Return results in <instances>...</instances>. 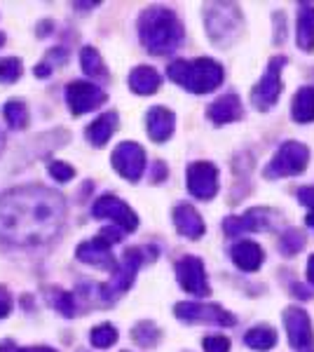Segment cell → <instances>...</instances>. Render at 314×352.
Listing matches in <instances>:
<instances>
[{
    "instance_id": "2e32d148",
    "label": "cell",
    "mask_w": 314,
    "mask_h": 352,
    "mask_svg": "<svg viewBox=\"0 0 314 352\" xmlns=\"http://www.w3.org/2000/svg\"><path fill=\"white\" fill-rule=\"evenodd\" d=\"M76 256H78V261H82V263H87V265H94V268H104V270L117 268V261L111 254V247L101 242L99 237L80 244L76 249Z\"/></svg>"
},
{
    "instance_id": "5bb4252c",
    "label": "cell",
    "mask_w": 314,
    "mask_h": 352,
    "mask_svg": "<svg viewBox=\"0 0 314 352\" xmlns=\"http://www.w3.org/2000/svg\"><path fill=\"white\" fill-rule=\"evenodd\" d=\"M188 190L197 200H211L218 192V167L211 162H192L188 167Z\"/></svg>"
},
{
    "instance_id": "e575fe53",
    "label": "cell",
    "mask_w": 314,
    "mask_h": 352,
    "mask_svg": "<svg viewBox=\"0 0 314 352\" xmlns=\"http://www.w3.org/2000/svg\"><path fill=\"white\" fill-rule=\"evenodd\" d=\"M10 312H12V296H10L8 287L0 285V320H5Z\"/></svg>"
},
{
    "instance_id": "74e56055",
    "label": "cell",
    "mask_w": 314,
    "mask_h": 352,
    "mask_svg": "<svg viewBox=\"0 0 314 352\" xmlns=\"http://www.w3.org/2000/svg\"><path fill=\"white\" fill-rule=\"evenodd\" d=\"M153 181H155V184H159V181H164L167 179V164H164L162 160H157L155 164H153Z\"/></svg>"
},
{
    "instance_id": "8d00e7d4",
    "label": "cell",
    "mask_w": 314,
    "mask_h": 352,
    "mask_svg": "<svg viewBox=\"0 0 314 352\" xmlns=\"http://www.w3.org/2000/svg\"><path fill=\"white\" fill-rule=\"evenodd\" d=\"M298 202L310 207V214H314V186H305V188H298Z\"/></svg>"
},
{
    "instance_id": "484cf974",
    "label": "cell",
    "mask_w": 314,
    "mask_h": 352,
    "mask_svg": "<svg viewBox=\"0 0 314 352\" xmlns=\"http://www.w3.org/2000/svg\"><path fill=\"white\" fill-rule=\"evenodd\" d=\"M80 64H82V71L87 73L89 78H94V80H106L108 78L104 59H101V54L96 52L94 47H89V45L82 47V52H80Z\"/></svg>"
},
{
    "instance_id": "6da1fadb",
    "label": "cell",
    "mask_w": 314,
    "mask_h": 352,
    "mask_svg": "<svg viewBox=\"0 0 314 352\" xmlns=\"http://www.w3.org/2000/svg\"><path fill=\"white\" fill-rule=\"evenodd\" d=\"M66 217L61 195L43 186H24L0 200V237L14 247H38L59 232Z\"/></svg>"
},
{
    "instance_id": "603a6c76",
    "label": "cell",
    "mask_w": 314,
    "mask_h": 352,
    "mask_svg": "<svg viewBox=\"0 0 314 352\" xmlns=\"http://www.w3.org/2000/svg\"><path fill=\"white\" fill-rule=\"evenodd\" d=\"M295 41L302 52H314V8L312 5H302V12L298 14V24H295Z\"/></svg>"
},
{
    "instance_id": "e0dca14e",
    "label": "cell",
    "mask_w": 314,
    "mask_h": 352,
    "mask_svg": "<svg viewBox=\"0 0 314 352\" xmlns=\"http://www.w3.org/2000/svg\"><path fill=\"white\" fill-rule=\"evenodd\" d=\"M176 127V116L164 106H155L146 113V129L148 136H150L155 144H164V141L171 139Z\"/></svg>"
},
{
    "instance_id": "ac0fdd59",
    "label": "cell",
    "mask_w": 314,
    "mask_h": 352,
    "mask_svg": "<svg viewBox=\"0 0 314 352\" xmlns=\"http://www.w3.org/2000/svg\"><path fill=\"white\" fill-rule=\"evenodd\" d=\"M244 116V109H242V101L235 92H227L218 96L214 104H209L207 109V118L214 124H227V122H235V120H242Z\"/></svg>"
},
{
    "instance_id": "836d02e7",
    "label": "cell",
    "mask_w": 314,
    "mask_h": 352,
    "mask_svg": "<svg viewBox=\"0 0 314 352\" xmlns=\"http://www.w3.org/2000/svg\"><path fill=\"white\" fill-rule=\"evenodd\" d=\"M204 352H227L230 350V340L225 336H207L202 340Z\"/></svg>"
},
{
    "instance_id": "9a60e30c",
    "label": "cell",
    "mask_w": 314,
    "mask_h": 352,
    "mask_svg": "<svg viewBox=\"0 0 314 352\" xmlns=\"http://www.w3.org/2000/svg\"><path fill=\"white\" fill-rule=\"evenodd\" d=\"M176 277H179V285L186 289L188 294L202 298L209 296V280L204 263L197 256H183L176 263Z\"/></svg>"
},
{
    "instance_id": "f35d334b",
    "label": "cell",
    "mask_w": 314,
    "mask_h": 352,
    "mask_svg": "<svg viewBox=\"0 0 314 352\" xmlns=\"http://www.w3.org/2000/svg\"><path fill=\"white\" fill-rule=\"evenodd\" d=\"M275 24H277V33H275V43L279 45L284 41V14L282 12H277L275 14Z\"/></svg>"
},
{
    "instance_id": "d590c367",
    "label": "cell",
    "mask_w": 314,
    "mask_h": 352,
    "mask_svg": "<svg viewBox=\"0 0 314 352\" xmlns=\"http://www.w3.org/2000/svg\"><path fill=\"white\" fill-rule=\"evenodd\" d=\"M96 237H99L104 244H108V247H113V244H117L120 240H122V230L120 228H104Z\"/></svg>"
},
{
    "instance_id": "8992f818",
    "label": "cell",
    "mask_w": 314,
    "mask_h": 352,
    "mask_svg": "<svg viewBox=\"0 0 314 352\" xmlns=\"http://www.w3.org/2000/svg\"><path fill=\"white\" fill-rule=\"evenodd\" d=\"M284 66H287V56H282V54L272 56L265 73H262V78L256 82V87L251 89V104L258 111H270L272 106L277 104L279 94H282V87H284L282 85Z\"/></svg>"
},
{
    "instance_id": "cb8c5ba5",
    "label": "cell",
    "mask_w": 314,
    "mask_h": 352,
    "mask_svg": "<svg viewBox=\"0 0 314 352\" xmlns=\"http://www.w3.org/2000/svg\"><path fill=\"white\" fill-rule=\"evenodd\" d=\"M293 120L300 124H307L314 120V87H302L295 92L293 104H291Z\"/></svg>"
},
{
    "instance_id": "1f68e13d",
    "label": "cell",
    "mask_w": 314,
    "mask_h": 352,
    "mask_svg": "<svg viewBox=\"0 0 314 352\" xmlns=\"http://www.w3.org/2000/svg\"><path fill=\"white\" fill-rule=\"evenodd\" d=\"M21 78V59L8 56L0 59V82H16Z\"/></svg>"
},
{
    "instance_id": "277c9868",
    "label": "cell",
    "mask_w": 314,
    "mask_h": 352,
    "mask_svg": "<svg viewBox=\"0 0 314 352\" xmlns=\"http://www.w3.org/2000/svg\"><path fill=\"white\" fill-rule=\"evenodd\" d=\"M204 21H207V33L211 38V43L221 45H230L232 41H237V36L242 33V12H239L237 5L230 3H216L207 5V12H204Z\"/></svg>"
},
{
    "instance_id": "f1b7e54d",
    "label": "cell",
    "mask_w": 314,
    "mask_h": 352,
    "mask_svg": "<svg viewBox=\"0 0 314 352\" xmlns=\"http://www.w3.org/2000/svg\"><path fill=\"white\" fill-rule=\"evenodd\" d=\"M3 116H5V120L10 122V127H14V129H24L28 124V109L24 101H19V99L8 101L3 109Z\"/></svg>"
},
{
    "instance_id": "7c38bea8",
    "label": "cell",
    "mask_w": 314,
    "mask_h": 352,
    "mask_svg": "<svg viewBox=\"0 0 314 352\" xmlns=\"http://www.w3.org/2000/svg\"><path fill=\"white\" fill-rule=\"evenodd\" d=\"M106 92L101 87H96L94 82L73 80L66 89V101L73 116H85V113L99 109L101 104H106Z\"/></svg>"
},
{
    "instance_id": "4316f807",
    "label": "cell",
    "mask_w": 314,
    "mask_h": 352,
    "mask_svg": "<svg viewBox=\"0 0 314 352\" xmlns=\"http://www.w3.org/2000/svg\"><path fill=\"white\" fill-rule=\"evenodd\" d=\"M277 247L284 256H295V254L302 252V247H305V235H302V230L298 228H289L282 232Z\"/></svg>"
},
{
    "instance_id": "7a4b0ae2",
    "label": "cell",
    "mask_w": 314,
    "mask_h": 352,
    "mask_svg": "<svg viewBox=\"0 0 314 352\" xmlns=\"http://www.w3.org/2000/svg\"><path fill=\"white\" fill-rule=\"evenodd\" d=\"M139 38L150 54H169L183 43V24L167 8H150L139 19Z\"/></svg>"
},
{
    "instance_id": "d4e9b609",
    "label": "cell",
    "mask_w": 314,
    "mask_h": 352,
    "mask_svg": "<svg viewBox=\"0 0 314 352\" xmlns=\"http://www.w3.org/2000/svg\"><path fill=\"white\" fill-rule=\"evenodd\" d=\"M244 343H247L249 348L256 350V352H267L272 345L277 343V331L272 327L258 324V327L249 329L247 336H244Z\"/></svg>"
},
{
    "instance_id": "b9f144b4",
    "label": "cell",
    "mask_w": 314,
    "mask_h": 352,
    "mask_svg": "<svg viewBox=\"0 0 314 352\" xmlns=\"http://www.w3.org/2000/svg\"><path fill=\"white\" fill-rule=\"evenodd\" d=\"M0 352H19V348H16L12 340H3V343H0Z\"/></svg>"
},
{
    "instance_id": "f546056e",
    "label": "cell",
    "mask_w": 314,
    "mask_h": 352,
    "mask_svg": "<svg viewBox=\"0 0 314 352\" xmlns=\"http://www.w3.org/2000/svg\"><path fill=\"white\" fill-rule=\"evenodd\" d=\"M131 338L139 345H144V348H153V345L159 343L162 333H159V329L153 324V322H139V324L134 327V331H131Z\"/></svg>"
},
{
    "instance_id": "4dcf8cb0",
    "label": "cell",
    "mask_w": 314,
    "mask_h": 352,
    "mask_svg": "<svg viewBox=\"0 0 314 352\" xmlns=\"http://www.w3.org/2000/svg\"><path fill=\"white\" fill-rule=\"evenodd\" d=\"M89 340H92L94 348H111V345L117 343V329L113 324H99L92 329V333H89Z\"/></svg>"
},
{
    "instance_id": "4fadbf2b",
    "label": "cell",
    "mask_w": 314,
    "mask_h": 352,
    "mask_svg": "<svg viewBox=\"0 0 314 352\" xmlns=\"http://www.w3.org/2000/svg\"><path fill=\"white\" fill-rule=\"evenodd\" d=\"M111 162L120 176H124V179L134 184V181L141 179V174H144V169H146V153L139 144H134V141H124V144H120L117 148L113 151Z\"/></svg>"
},
{
    "instance_id": "52a82bcc",
    "label": "cell",
    "mask_w": 314,
    "mask_h": 352,
    "mask_svg": "<svg viewBox=\"0 0 314 352\" xmlns=\"http://www.w3.org/2000/svg\"><path fill=\"white\" fill-rule=\"evenodd\" d=\"M174 315L186 324H216V327H235V315L216 303H195L183 300L174 305Z\"/></svg>"
},
{
    "instance_id": "7402d4cb",
    "label": "cell",
    "mask_w": 314,
    "mask_h": 352,
    "mask_svg": "<svg viewBox=\"0 0 314 352\" xmlns=\"http://www.w3.org/2000/svg\"><path fill=\"white\" fill-rule=\"evenodd\" d=\"M117 122H120V118H117L115 111H108V113H104V116L96 118V120L87 127V132H85V134H87V139H89V144L99 146V148H101V146H106L108 139L115 134Z\"/></svg>"
},
{
    "instance_id": "8fae6325",
    "label": "cell",
    "mask_w": 314,
    "mask_h": 352,
    "mask_svg": "<svg viewBox=\"0 0 314 352\" xmlns=\"http://www.w3.org/2000/svg\"><path fill=\"white\" fill-rule=\"evenodd\" d=\"M92 214L96 219H111L117 228H122L127 232L139 228V217L134 214V209L115 195H101L99 200L94 202Z\"/></svg>"
},
{
    "instance_id": "ffe728a7",
    "label": "cell",
    "mask_w": 314,
    "mask_h": 352,
    "mask_svg": "<svg viewBox=\"0 0 314 352\" xmlns=\"http://www.w3.org/2000/svg\"><path fill=\"white\" fill-rule=\"evenodd\" d=\"M230 258L235 261V265L239 270L256 272L262 265V261H265V252H262L260 244H256L251 240H242L230 249Z\"/></svg>"
},
{
    "instance_id": "d6986e66",
    "label": "cell",
    "mask_w": 314,
    "mask_h": 352,
    "mask_svg": "<svg viewBox=\"0 0 314 352\" xmlns=\"http://www.w3.org/2000/svg\"><path fill=\"white\" fill-rule=\"evenodd\" d=\"M174 226L181 235L188 237V240H199V237L204 235V230H207L199 212L195 207H190V204H179V207L174 209Z\"/></svg>"
},
{
    "instance_id": "ee69618b",
    "label": "cell",
    "mask_w": 314,
    "mask_h": 352,
    "mask_svg": "<svg viewBox=\"0 0 314 352\" xmlns=\"http://www.w3.org/2000/svg\"><path fill=\"white\" fill-rule=\"evenodd\" d=\"M5 43V38H3V33H0V45H3Z\"/></svg>"
},
{
    "instance_id": "d6a6232c",
    "label": "cell",
    "mask_w": 314,
    "mask_h": 352,
    "mask_svg": "<svg viewBox=\"0 0 314 352\" xmlns=\"http://www.w3.org/2000/svg\"><path fill=\"white\" fill-rule=\"evenodd\" d=\"M49 174L54 176L56 181H61V184H66V181H71L73 176H76V169L71 167V164H66V162H52L49 164Z\"/></svg>"
},
{
    "instance_id": "ba28073f",
    "label": "cell",
    "mask_w": 314,
    "mask_h": 352,
    "mask_svg": "<svg viewBox=\"0 0 314 352\" xmlns=\"http://www.w3.org/2000/svg\"><path fill=\"white\" fill-rule=\"evenodd\" d=\"M141 263H144V249H139V247L127 249L122 256V263L113 272V280L108 282L106 287H99L101 298L113 300L115 296H120V294L127 292V289L134 285V277H136V272H139Z\"/></svg>"
},
{
    "instance_id": "60d3db41",
    "label": "cell",
    "mask_w": 314,
    "mask_h": 352,
    "mask_svg": "<svg viewBox=\"0 0 314 352\" xmlns=\"http://www.w3.org/2000/svg\"><path fill=\"white\" fill-rule=\"evenodd\" d=\"M49 73H52V68H49L47 64H38V66H36V76H38V78H47Z\"/></svg>"
},
{
    "instance_id": "3957f363",
    "label": "cell",
    "mask_w": 314,
    "mask_h": 352,
    "mask_svg": "<svg viewBox=\"0 0 314 352\" xmlns=\"http://www.w3.org/2000/svg\"><path fill=\"white\" fill-rule=\"evenodd\" d=\"M167 76L171 82L181 85L188 92L207 94L218 87L223 82V78H225V73H223V66L218 61L209 59V56H199V59H192V61H186V59L171 61L167 68Z\"/></svg>"
},
{
    "instance_id": "7bdbcfd3",
    "label": "cell",
    "mask_w": 314,
    "mask_h": 352,
    "mask_svg": "<svg viewBox=\"0 0 314 352\" xmlns=\"http://www.w3.org/2000/svg\"><path fill=\"white\" fill-rule=\"evenodd\" d=\"M307 280L314 285V254L310 256V261H307Z\"/></svg>"
},
{
    "instance_id": "9c48e42d",
    "label": "cell",
    "mask_w": 314,
    "mask_h": 352,
    "mask_svg": "<svg viewBox=\"0 0 314 352\" xmlns=\"http://www.w3.org/2000/svg\"><path fill=\"white\" fill-rule=\"evenodd\" d=\"M279 221H282V214H279L277 209L256 207V209H249L242 217L225 219L223 221V230H225V235L237 237L249 230H275Z\"/></svg>"
},
{
    "instance_id": "83f0119b",
    "label": "cell",
    "mask_w": 314,
    "mask_h": 352,
    "mask_svg": "<svg viewBox=\"0 0 314 352\" xmlns=\"http://www.w3.org/2000/svg\"><path fill=\"white\" fill-rule=\"evenodd\" d=\"M47 300L52 308H56L64 317H73L76 315V298H73V294L64 292V289H47Z\"/></svg>"
},
{
    "instance_id": "ab89813d",
    "label": "cell",
    "mask_w": 314,
    "mask_h": 352,
    "mask_svg": "<svg viewBox=\"0 0 314 352\" xmlns=\"http://www.w3.org/2000/svg\"><path fill=\"white\" fill-rule=\"evenodd\" d=\"M19 352H56L47 345H31V348H19Z\"/></svg>"
},
{
    "instance_id": "44dd1931",
    "label": "cell",
    "mask_w": 314,
    "mask_h": 352,
    "mask_svg": "<svg viewBox=\"0 0 314 352\" xmlns=\"http://www.w3.org/2000/svg\"><path fill=\"white\" fill-rule=\"evenodd\" d=\"M162 85V78L153 66H136L134 71L129 73V87L134 94L148 96V94H155Z\"/></svg>"
},
{
    "instance_id": "5b68a950",
    "label": "cell",
    "mask_w": 314,
    "mask_h": 352,
    "mask_svg": "<svg viewBox=\"0 0 314 352\" xmlns=\"http://www.w3.org/2000/svg\"><path fill=\"white\" fill-rule=\"evenodd\" d=\"M310 162V148L300 141H287L282 148L275 153V157L265 167V179H279V176H295L305 172Z\"/></svg>"
},
{
    "instance_id": "30bf717a",
    "label": "cell",
    "mask_w": 314,
    "mask_h": 352,
    "mask_svg": "<svg viewBox=\"0 0 314 352\" xmlns=\"http://www.w3.org/2000/svg\"><path fill=\"white\" fill-rule=\"evenodd\" d=\"M284 327L291 348L295 352H314V333L312 320L302 308H287L284 310Z\"/></svg>"
}]
</instances>
